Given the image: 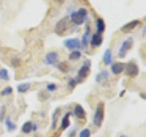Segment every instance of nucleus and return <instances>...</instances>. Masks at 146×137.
I'll return each instance as SVG.
<instances>
[{
    "mask_svg": "<svg viewBox=\"0 0 146 137\" xmlns=\"http://www.w3.org/2000/svg\"><path fill=\"white\" fill-rule=\"evenodd\" d=\"M90 61L88 59L84 62V64L80 67V68L79 70L77 73V82H80L83 80H85L87 77L89 76L90 72Z\"/></svg>",
    "mask_w": 146,
    "mask_h": 137,
    "instance_id": "nucleus-3",
    "label": "nucleus"
},
{
    "mask_svg": "<svg viewBox=\"0 0 146 137\" xmlns=\"http://www.w3.org/2000/svg\"><path fill=\"white\" fill-rule=\"evenodd\" d=\"M125 73L127 76H129L131 78H136L139 75V67L135 62H129L125 64Z\"/></svg>",
    "mask_w": 146,
    "mask_h": 137,
    "instance_id": "nucleus-5",
    "label": "nucleus"
},
{
    "mask_svg": "<svg viewBox=\"0 0 146 137\" xmlns=\"http://www.w3.org/2000/svg\"><path fill=\"white\" fill-rule=\"evenodd\" d=\"M102 61L104 62L105 65H111V62H112V53H111V50L108 49L104 51L103 53V56H102Z\"/></svg>",
    "mask_w": 146,
    "mask_h": 137,
    "instance_id": "nucleus-15",
    "label": "nucleus"
},
{
    "mask_svg": "<svg viewBox=\"0 0 146 137\" xmlns=\"http://www.w3.org/2000/svg\"><path fill=\"white\" fill-rule=\"evenodd\" d=\"M104 120V103L99 102L97 107H96V111L93 115V124L97 127H100L102 124V122Z\"/></svg>",
    "mask_w": 146,
    "mask_h": 137,
    "instance_id": "nucleus-2",
    "label": "nucleus"
},
{
    "mask_svg": "<svg viewBox=\"0 0 146 137\" xmlns=\"http://www.w3.org/2000/svg\"><path fill=\"white\" fill-rule=\"evenodd\" d=\"M90 130L89 129V128H85V129L81 130L80 134H79V137H90Z\"/></svg>",
    "mask_w": 146,
    "mask_h": 137,
    "instance_id": "nucleus-27",
    "label": "nucleus"
},
{
    "mask_svg": "<svg viewBox=\"0 0 146 137\" xmlns=\"http://www.w3.org/2000/svg\"><path fill=\"white\" fill-rule=\"evenodd\" d=\"M57 67L58 70L63 73H67V72H68V70H70V65H68V63L66 61L58 63V65Z\"/></svg>",
    "mask_w": 146,
    "mask_h": 137,
    "instance_id": "nucleus-22",
    "label": "nucleus"
},
{
    "mask_svg": "<svg viewBox=\"0 0 146 137\" xmlns=\"http://www.w3.org/2000/svg\"><path fill=\"white\" fill-rule=\"evenodd\" d=\"M102 40H103V38H102V34H98V33L93 34L92 37H91V39H90L91 47H92V48L99 47V46L102 45Z\"/></svg>",
    "mask_w": 146,
    "mask_h": 137,
    "instance_id": "nucleus-12",
    "label": "nucleus"
},
{
    "mask_svg": "<svg viewBox=\"0 0 146 137\" xmlns=\"http://www.w3.org/2000/svg\"><path fill=\"white\" fill-rule=\"evenodd\" d=\"M105 27H106V25H105V22L102 18H97V20H96V30H97V33L102 34L105 30Z\"/></svg>",
    "mask_w": 146,
    "mask_h": 137,
    "instance_id": "nucleus-17",
    "label": "nucleus"
},
{
    "mask_svg": "<svg viewBox=\"0 0 146 137\" xmlns=\"http://www.w3.org/2000/svg\"><path fill=\"white\" fill-rule=\"evenodd\" d=\"M30 89L29 82H25V83H20L17 87V90L19 93H26L27 90Z\"/></svg>",
    "mask_w": 146,
    "mask_h": 137,
    "instance_id": "nucleus-21",
    "label": "nucleus"
},
{
    "mask_svg": "<svg viewBox=\"0 0 146 137\" xmlns=\"http://www.w3.org/2000/svg\"><path fill=\"white\" fill-rule=\"evenodd\" d=\"M88 10L84 7H80L78 11H73L70 13V19L76 26L83 25L87 20Z\"/></svg>",
    "mask_w": 146,
    "mask_h": 137,
    "instance_id": "nucleus-1",
    "label": "nucleus"
},
{
    "mask_svg": "<svg viewBox=\"0 0 146 137\" xmlns=\"http://www.w3.org/2000/svg\"><path fill=\"white\" fill-rule=\"evenodd\" d=\"M4 121H5V124H6V127H7V130L8 132H13V131H15L17 129L16 123L13 122L10 116H6V118H5Z\"/></svg>",
    "mask_w": 146,
    "mask_h": 137,
    "instance_id": "nucleus-18",
    "label": "nucleus"
},
{
    "mask_svg": "<svg viewBox=\"0 0 146 137\" xmlns=\"http://www.w3.org/2000/svg\"><path fill=\"white\" fill-rule=\"evenodd\" d=\"M58 54L56 51H50L47 53L45 57V63L47 65H55V64L58 63Z\"/></svg>",
    "mask_w": 146,
    "mask_h": 137,
    "instance_id": "nucleus-9",
    "label": "nucleus"
},
{
    "mask_svg": "<svg viewBox=\"0 0 146 137\" xmlns=\"http://www.w3.org/2000/svg\"><path fill=\"white\" fill-rule=\"evenodd\" d=\"M36 129H38V125H36V123H33V124H32V131H33V132H36Z\"/></svg>",
    "mask_w": 146,
    "mask_h": 137,
    "instance_id": "nucleus-31",
    "label": "nucleus"
},
{
    "mask_svg": "<svg viewBox=\"0 0 146 137\" xmlns=\"http://www.w3.org/2000/svg\"><path fill=\"white\" fill-rule=\"evenodd\" d=\"M125 93V90H121V94H120V97H122L123 96V94Z\"/></svg>",
    "mask_w": 146,
    "mask_h": 137,
    "instance_id": "nucleus-32",
    "label": "nucleus"
},
{
    "mask_svg": "<svg viewBox=\"0 0 146 137\" xmlns=\"http://www.w3.org/2000/svg\"><path fill=\"white\" fill-rule=\"evenodd\" d=\"M81 52L79 51V50H73V51L70 54V56H68V59H70V61H77V59H80L81 57Z\"/></svg>",
    "mask_w": 146,
    "mask_h": 137,
    "instance_id": "nucleus-23",
    "label": "nucleus"
},
{
    "mask_svg": "<svg viewBox=\"0 0 146 137\" xmlns=\"http://www.w3.org/2000/svg\"><path fill=\"white\" fill-rule=\"evenodd\" d=\"M6 113H7V107L6 105H2L0 108V122H3L5 118H6Z\"/></svg>",
    "mask_w": 146,
    "mask_h": 137,
    "instance_id": "nucleus-25",
    "label": "nucleus"
},
{
    "mask_svg": "<svg viewBox=\"0 0 146 137\" xmlns=\"http://www.w3.org/2000/svg\"><path fill=\"white\" fill-rule=\"evenodd\" d=\"M77 83H78V82H77L76 79H70V80H68V86L70 87V88H75Z\"/></svg>",
    "mask_w": 146,
    "mask_h": 137,
    "instance_id": "nucleus-29",
    "label": "nucleus"
},
{
    "mask_svg": "<svg viewBox=\"0 0 146 137\" xmlns=\"http://www.w3.org/2000/svg\"><path fill=\"white\" fill-rule=\"evenodd\" d=\"M64 46L68 49L70 50H74V49H78L80 48V40L77 38L74 39H68L66 40H64Z\"/></svg>",
    "mask_w": 146,
    "mask_h": 137,
    "instance_id": "nucleus-7",
    "label": "nucleus"
},
{
    "mask_svg": "<svg viewBox=\"0 0 146 137\" xmlns=\"http://www.w3.org/2000/svg\"><path fill=\"white\" fill-rule=\"evenodd\" d=\"M109 78V72L107 70H102L100 73H98L97 76H96V82L97 83H100V82H102L103 80H106Z\"/></svg>",
    "mask_w": 146,
    "mask_h": 137,
    "instance_id": "nucleus-19",
    "label": "nucleus"
},
{
    "mask_svg": "<svg viewBox=\"0 0 146 137\" xmlns=\"http://www.w3.org/2000/svg\"><path fill=\"white\" fill-rule=\"evenodd\" d=\"M73 113H74V115L78 119H80V120H84L85 117H86V112H85L84 108L82 107L80 104H77L74 107Z\"/></svg>",
    "mask_w": 146,
    "mask_h": 137,
    "instance_id": "nucleus-11",
    "label": "nucleus"
},
{
    "mask_svg": "<svg viewBox=\"0 0 146 137\" xmlns=\"http://www.w3.org/2000/svg\"><path fill=\"white\" fill-rule=\"evenodd\" d=\"M140 24H141V22L138 19L131 20L130 22L126 23L125 25H123L121 27V31L123 32V33H130L132 30H134L138 26H140Z\"/></svg>",
    "mask_w": 146,
    "mask_h": 137,
    "instance_id": "nucleus-8",
    "label": "nucleus"
},
{
    "mask_svg": "<svg viewBox=\"0 0 146 137\" xmlns=\"http://www.w3.org/2000/svg\"><path fill=\"white\" fill-rule=\"evenodd\" d=\"M71 112H68L65 114V116L62 118L61 120V125H60V128L61 130L64 131V130H67L68 127L70 125V116H71Z\"/></svg>",
    "mask_w": 146,
    "mask_h": 137,
    "instance_id": "nucleus-14",
    "label": "nucleus"
},
{
    "mask_svg": "<svg viewBox=\"0 0 146 137\" xmlns=\"http://www.w3.org/2000/svg\"><path fill=\"white\" fill-rule=\"evenodd\" d=\"M11 63H12V65L14 66V67H18L21 64V61H20V59H12V61H11Z\"/></svg>",
    "mask_w": 146,
    "mask_h": 137,
    "instance_id": "nucleus-30",
    "label": "nucleus"
},
{
    "mask_svg": "<svg viewBox=\"0 0 146 137\" xmlns=\"http://www.w3.org/2000/svg\"><path fill=\"white\" fill-rule=\"evenodd\" d=\"M10 77H9L8 71L7 68H0V80H9Z\"/></svg>",
    "mask_w": 146,
    "mask_h": 137,
    "instance_id": "nucleus-24",
    "label": "nucleus"
},
{
    "mask_svg": "<svg viewBox=\"0 0 146 137\" xmlns=\"http://www.w3.org/2000/svg\"><path fill=\"white\" fill-rule=\"evenodd\" d=\"M13 92V89L12 87L10 86H7L6 88H4L1 91H0V95L1 96H7L9 94H11Z\"/></svg>",
    "mask_w": 146,
    "mask_h": 137,
    "instance_id": "nucleus-26",
    "label": "nucleus"
},
{
    "mask_svg": "<svg viewBox=\"0 0 146 137\" xmlns=\"http://www.w3.org/2000/svg\"><path fill=\"white\" fill-rule=\"evenodd\" d=\"M61 113V109L60 108H57L54 111V112L51 115V120H52V123H51V129L52 130H56L57 125H58V118L59 115Z\"/></svg>",
    "mask_w": 146,
    "mask_h": 137,
    "instance_id": "nucleus-13",
    "label": "nucleus"
},
{
    "mask_svg": "<svg viewBox=\"0 0 146 137\" xmlns=\"http://www.w3.org/2000/svg\"><path fill=\"white\" fill-rule=\"evenodd\" d=\"M125 68V63L123 62H115L111 64V70L114 75H119L123 72Z\"/></svg>",
    "mask_w": 146,
    "mask_h": 137,
    "instance_id": "nucleus-10",
    "label": "nucleus"
},
{
    "mask_svg": "<svg viewBox=\"0 0 146 137\" xmlns=\"http://www.w3.org/2000/svg\"><path fill=\"white\" fill-rule=\"evenodd\" d=\"M66 30H67V17H63L57 22L54 31L57 35L63 36Z\"/></svg>",
    "mask_w": 146,
    "mask_h": 137,
    "instance_id": "nucleus-6",
    "label": "nucleus"
},
{
    "mask_svg": "<svg viewBox=\"0 0 146 137\" xmlns=\"http://www.w3.org/2000/svg\"><path fill=\"white\" fill-rule=\"evenodd\" d=\"M132 45H133V39H132L131 37H129L127 39L123 41L121 46L120 47V49H119V57L121 59L124 58L126 56L127 52L131 49Z\"/></svg>",
    "mask_w": 146,
    "mask_h": 137,
    "instance_id": "nucleus-4",
    "label": "nucleus"
},
{
    "mask_svg": "<svg viewBox=\"0 0 146 137\" xmlns=\"http://www.w3.org/2000/svg\"><path fill=\"white\" fill-rule=\"evenodd\" d=\"M90 27H87L85 33L82 36V39L80 40V47H83L86 48L88 46L89 43V39H90Z\"/></svg>",
    "mask_w": 146,
    "mask_h": 137,
    "instance_id": "nucleus-16",
    "label": "nucleus"
},
{
    "mask_svg": "<svg viewBox=\"0 0 146 137\" xmlns=\"http://www.w3.org/2000/svg\"><path fill=\"white\" fill-rule=\"evenodd\" d=\"M120 137H128V136L127 135H121Z\"/></svg>",
    "mask_w": 146,
    "mask_h": 137,
    "instance_id": "nucleus-33",
    "label": "nucleus"
},
{
    "mask_svg": "<svg viewBox=\"0 0 146 137\" xmlns=\"http://www.w3.org/2000/svg\"><path fill=\"white\" fill-rule=\"evenodd\" d=\"M58 89V86L55 84V83H49L47 85V90L48 91H50V92H52V91H55Z\"/></svg>",
    "mask_w": 146,
    "mask_h": 137,
    "instance_id": "nucleus-28",
    "label": "nucleus"
},
{
    "mask_svg": "<svg viewBox=\"0 0 146 137\" xmlns=\"http://www.w3.org/2000/svg\"><path fill=\"white\" fill-rule=\"evenodd\" d=\"M32 124H33V122H30V121L26 122L21 127V132L25 134H30V132H32Z\"/></svg>",
    "mask_w": 146,
    "mask_h": 137,
    "instance_id": "nucleus-20",
    "label": "nucleus"
}]
</instances>
